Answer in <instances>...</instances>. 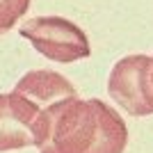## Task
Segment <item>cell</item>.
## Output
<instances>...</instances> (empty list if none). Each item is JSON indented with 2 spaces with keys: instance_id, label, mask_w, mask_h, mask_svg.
<instances>
[{
  "instance_id": "6da1fadb",
  "label": "cell",
  "mask_w": 153,
  "mask_h": 153,
  "mask_svg": "<svg viewBox=\"0 0 153 153\" xmlns=\"http://www.w3.org/2000/svg\"><path fill=\"white\" fill-rule=\"evenodd\" d=\"M126 144V121L101 98H64L41 112L34 130L39 153H123Z\"/></svg>"
},
{
  "instance_id": "7a4b0ae2",
  "label": "cell",
  "mask_w": 153,
  "mask_h": 153,
  "mask_svg": "<svg viewBox=\"0 0 153 153\" xmlns=\"http://www.w3.org/2000/svg\"><path fill=\"white\" fill-rule=\"evenodd\" d=\"M19 32L37 48L39 55L53 62L71 64L91 55L87 34L62 16H34L25 21Z\"/></svg>"
},
{
  "instance_id": "3957f363",
  "label": "cell",
  "mask_w": 153,
  "mask_h": 153,
  "mask_svg": "<svg viewBox=\"0 0 153 153\" xmlns=\"http://www.w3.org/2000/svg\"><path fill=\"white\" fill-rule=\"evenodd\" d=\"M108 94L130 117L153 114V57L128 55L112 66Z\"/></svg>"
},
{
  "instance_id": "277c9868",
  "label": "cell",
  "mask_w": 153,
  "mask_h": 153,
  "mask_svg": "<svg viewBox=\"0 0 153 153\" xmlns=\"http://www.w3.org/2000/svg\"><path fill=\"white\" fill-rule=\"evenodd\" d=\"M44 110L48 108H41L32 96L16 87L9 94H0V153L32 146Z\"/></svg>"
},
{
  "instance_id": "5b68a950",
  "label": "cell",
  "mask_w": 153,
  "mask_h": 153,
  "mask_svg": "<svg viewBox=\"0 0 153 153\" xmlns=\"http://www.w3.org/2000/svg\"><path fill=\"white\" fill-rule=\"evenodd\" d=\"M30 0H0V34L9 32L16 21L27 12Z\"/></svg>"
}]
</instances>
